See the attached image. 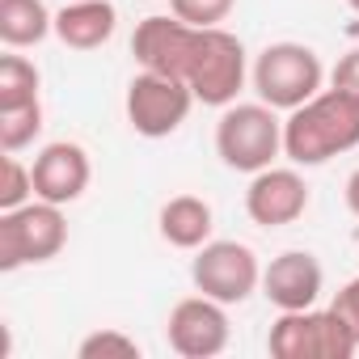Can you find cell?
Segmentation results:
<instances>
[{"label":"cell","instance_id":"1","mask_svg":"<svg viewBox=\"0 0 359 359\" xmlns=\"http://www.w3.org/2000/svg\"><path fill=\"white\" fill-rule=\"evenodd\" d=\"M359 148V102L342 89H321L304 106L283 118V156L292 165H325L342 152Z\"/></svg>","mask_w":359,"mask_h":359},{"label":"cell","instance_id":"2","mask_svg":"<svg viewBox=\"0 0 359 359\" xmlns=\"http://www.w3.org/2000/svg\"><path fill=\"white\" fill-rule=\"evenodd\" d=\"M216 152L237 173L271 169L283 152V118L266 102H233L216 123Z\"/></svg>","mask_w":359,"mask_h":359},{"label":"cell","instance_id":"3","mask_svg":"<svg viewBox=\"0 0 359 359\" xmlns=\"http://www.w3.org/2000/svg\"><path fill=\"white\" fill-rule=\"evenodd\" d=\"M266 351L275 359H351L359 351L346 317L330 309H287L266 334Z\"/></svg>","mask_w":359,"mask_h":359},{"label":"cell","instance_id":"4","mask_svg":"<svg viewBox=\"0 0 359 359\" xmlns=\"http://www.w3.org/2000/svg\"><path fill=\"white\" fill-rule=\"evenodd\" d=\"M68 245V220L60 203L30 199L13 212H0V271H22L34 262H51Z\"/></svg>","mask_w":359,"mask_h":359},{"label":"cell","instance_id":"5","mask_svg":"<svg viewBox=\"0 0 359 359\" xmlns=\"http://www.w3.org/2000/svg\"><path fill=\"white\" fill-rule=\"evenodd\" d=\"M245 76H250V68H245L241 39L229 34L224 26H203L195 55H191V68H187V85H191L195 102L224 110L245 89Z\"/></svg>","mask_w":359,"mask_h":359},{"label":"cell","instance_id":"6","mask_svg":"<svg viewBox=\"0 0 359 359\" xmlns=\"http://www.w3.org/2000/svg\"><path fill=\"white\" fill-rule=\"evenodd\" d=\"M250 76H254V89H258V102H266L275 110H296V106H304L309 97L321 93L325 68H321L317 51L304 47V43H271L254 60Z\"/></svg>","mask_w":359,"mask_h":359},{"label":"cell","instance_id":"7","mask_svg":"<svg viewBox=\"0 0 359 359\" xmlns=\"http://www.w3.org/2000/svg\"><path fill=\"white\" fill-rule=\"evenodd\" d=\"M191 279L220 304H245L262 287V262L245 241H208L195 250Z\"/></svg>","mask_w":359,"mask_h":359},{"label":"cell","instance_id":"8","mask_svg":"<svg viewBox=\"0 0 359 359\" xmlns=\"http://www.w3.org/2000/svg\"><path fill=\"white\" fill-rule=\"evenodd\" d=\"M191 106H195V93L177 76H161V72L140 68V76H131V85H127V123L144 140L173 135L187 123Z\"/></svg>","mask_w":359,"mask_h":359},{"label":"cell","instance_id":"9","mask_svg":"<svg viewBox=\"0 0 359 359\" xmlns=\"http://www.w3.org/2000/svg\"><path fill=\"white\" fill-rule=\"evenodd\" d=\"M229 304L212 300V296H187L169 309V321H165V334H169V346L182 355V359H212L229 346Z\"/></svg>","mask_w":359,"mask_h":359},{"label":"cell","instance_id":"10","mask_svg":"<svg viewBox=\"0 0 359 359\" xmlns=\"http://www.w3.org/2000/svg\"><path fill=\"white\" fill-rule=\"evenodd\" d=\"M199 43V26H187L182 18H144L131 34V55L144 72H161V76H177L187 81L191 55Z\"/></svg>","mask_w":359,"mask_h":359},{"label":"cell","instance_id":"11","mask_svg":"<svg viewBox=\"0 0 359 359\" xmlns=\"http://www.w3.org/2000/svg\"><path fill=\"white\" fill-rule=\"evenodd\" d=\"M245 212L258 229H283L296 224L309 212V182L296 169H258L250 173V191H245Z\"/></svg>","mask_w":359,"mask_h":359},{"label":"cell","instance_id":"12","mask_svg":"<svg viewBox=\"0 0 359 359\" xmlns=\"http://www.w3.org/2000/svg\"><path fill=\"white\" fill-rule=\"evenodd\" d=\"M30 173H34V195H39V199L68 208V203H76V199L89 191L93 165H89V152H85L81 144L55 140V144H47V148L34 156Z\"/></svg>","mask_w":359,"mask_h":359},{"label":"cell","instance_id":"13","mask_svg":"<svg viewBox=\"0 0 359 359\" xmlns=\"http://www.w3.org/2000/svg\"><path fill=\"white\" fill-rule=\"evenodd\" d=\"M325 271L313 254L304 250H283L279 258H271V266H262V296L287 313V309H313L321 296Z\"/></svg>","mask_w":359,"mask_h":359},{"label":"cell","instance_id":"14","mask_svg":"<svg viewBox=\"0 0 359 359\" xmlns=\"http://www.w3.org/2000/svg\"><path fill=\"white\" fill-rule=\"evenodd\" d=\"M118 9L110 0H64L55 13V39L72 51H97L114 39Z\"/></svg>","mask_w":359,"mask_h":359},{"label":"cell","instance_id":"15","mask_svg":"<svg viewBox=\"0 0 359 359\" xmlns=\"http://www.w3.org/2000/svg\"><path fill=\"white\" fill-rule=\"evenodd\" d=\"M156 224H161V237H165L173 250H199V245L212 241L216 216H212V208H208L199 195H173V199L161 208Z\"/></svg>","mask_w":359,"mask_h":359},{"label":"cell","instance_id":"16","mask_svg":"<svg viewBox=\"0 0 359 359\" xmlns=\"http://www.w3.org/2000/svg\"><path fill=\"white\" fill-rule=\"evenodd\" d=\"M47 34H55V13H47L43 0H0V43L5 47H39Z\"/></svg>","mask_w":359,"mask_h":359},{"label":"cell","instance_id":"17","mask_svg":"<svg viewBox=\"0 0 359 359\" xmlns=\"http://www.w3.org/2000/svg\"><path fill=\"white\" fill-rule=\"evenodd\" d=\"M39 68L26 55H5L0 60V110H18V106H34L39 102Z\"/></svg>","mask_w":359,"mask_h":359},{"label":"cell","instance_id":"18","mask_svg":"<svg viewBox=\"0 0 359 359\" xmlns=\"http://www.w3.org/2000/svg\"><path fill=\"white\" fill-rule=\"evenodd\" d=\"M43 131V102L34 106H18V110H0V148L5 152H22L26 144H34Z\"/></svg>","mask_w":359,"mask_h":359},{"label":"cell","instance_id":"19","mask_svg":"<svg viewBox=\"0 0 359 359\" xmlns=\"http://www.w3.org/2000/svg\"><path fill=\"white\" fill-rule=\"evenodd\" d=\"M81 359H140V342L123 330H93L76 346Z\"/></svg>","mask_w":359,"mask_h":359},{"label":"cell","instance_id":"20","mask_svg":"<svg viewBox=\"0 0 359 359\" xmlns=\"http://www.w3.org/2000/svg\"><path fill=\"white\" fill-rule=\"evenodd\" d=\"M30 199H39L34 195V173L9 152L5 156V182H0V212H13V208H22Z\"/></svg>","mask_w":359,"mask_h":359},{"label":"cell","instance_id":"21","mask_svg":"<svg viewBox=\"0 0 359 359\" xmlns=\"http://www.w3.org/2000/svg\"><path fill=\"white\" fill-rule=\"evenodd\" d=\"M233 5L237 0H169V9H173V18H182L187 26H220L229 13H233Z\"/></svg>","mask_w":359,"mask_h":359},{"label":"cell","instance_id":"22","mask_svg":"<svg viewBox=\"0 0 359 359\" xmlns=\"http://www.w3.org/2000/svg\"><path fill=\"white\" fill-rule=\"evenodd\" d=\"M330 85H334V89H342V93H351V97L359 102V47H355V51H346V55L334 64Z\"/></svg>","mask_w":359,"mask_h":359},{"label":"cell","instance_id":"23","mask_svg":"<svg viewBox=\"0 0 359 359\" xmlns=\"http://www.w3.org/2000/svg\"><path fill=\"white\" fill-rule=\"evenodd\" d=\"M334 309L346 317V325H351V330H355V338H359V275H355L338 296H334Z\"/></svg>","mask_w":359,"mask_h":359},{"label":"cell","instance_id":"24","mask_svg":"<svg viewBox=\"0 0 359 359\" xmlns=\"http://www.w3.org/2000/svg\"><path fill=\"white\" fill-rule=\"evenodd\" d=\"M346 208H351V216H359V169L346 177Z\"/></svg>","mask_w":359,"mask_h":359},{"label":"cell","instance_id":"25","mask_svg":"<svg viewBox=\"0 0 359 359\" xmlns=\"http://www.w3.org/2000/svg\"><path fill=\"white\" fill-rule=\"evenodd\" d=\"M346 5H351V9H355V13H359V0H346Z\"/></svg>","mask_w":359,"mask_h":359}]
</instances>
